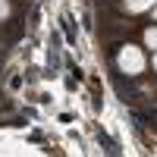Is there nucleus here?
I'll return each instance as SVG.
<instances>
[{
  "label": "nucleus",
  "instance_id": "nucleus-6",
  "mask_svg": "<svg viewBox=\"0 0 157 157\" xmlns=\"http://www.w3.org/2000/svg\"><path fill=\"white\" fill-rule=\"evenodd\" d=\"M151 10H154V19H157V6H151Z\"/></svg>",
  "mask_w": 157,
  "mask_h": 157
},
{
  "label": "nucleus",
  "instance_id": "nucleus-3",
  "mask_svg": "<svg viewBox=\"0 0 157 157\" xmlns=\"http://www.w3.org/2000/svg\"><path fill=\"white\" fill-rule=\"evenodd\" d=\"M145 44L148 47H157V29H148L145 32Z\"/></svg>",
  "mask_w": 157,
  "mask_h": 157
},
{
  "label": "nucleus",
  "instance_id": "nucleus-1",
  "mask_svg": "<svg viewBox=\"0 0 157 157\" xmlns=\"http://www.w3.org/2000/svg\"><path fill=\"white\" fill-rule=\"evenodd\" d=\"M116 63H120V69L129 72V75H138L141 69H145V54H141V47H132L126 44L120 50V57H116Z\"/></svg>",
  "mask_w": 157,
  "mask_h": 157
},
{
  "label": "nucleus",
  "instance_id": "nucleus-4",
  "mask_svg": "<svg viewBox=\"0 0 157 157\" xmlns=\"http://www.w3.org/2000/svg\"><path fill=\"white\" fill-rule=\"evenodd\" d=\"M10 16V3H6V0H0V22H3Z\"/></svg>",
  "mask_w": 157,
  "mask_h": 157
},
{
  "label": "nucleus",
  "instance_id": "nucleus-2",
  "mask_svg": "<svg viewBox=\"0 0 157 157\" xmlns=\"http://www.w3.org/2000/svg\"><path fill=\"white\" fill-rule=\"evenodd\" d=\"M157 3V0H126V10L129 13H145V10H151Z\"/></svg>",
  "mask_w": 157,
  "mask_h": 157
},
{
  "label": "nucleus",
  "instance_id": "nucleus-5",
  "mask_svg": "<svg viewBox=\"0 0 157 157\" xmlns=\"http://www.w3.org/2000/svg\"><path fill=\"white\" fill-rule=\"evenodd\" d=\"M154 72H157V54H154Z\"/></svg>",
  "mask_w": 157,
  "mask_h": 157
}]
</instances>
